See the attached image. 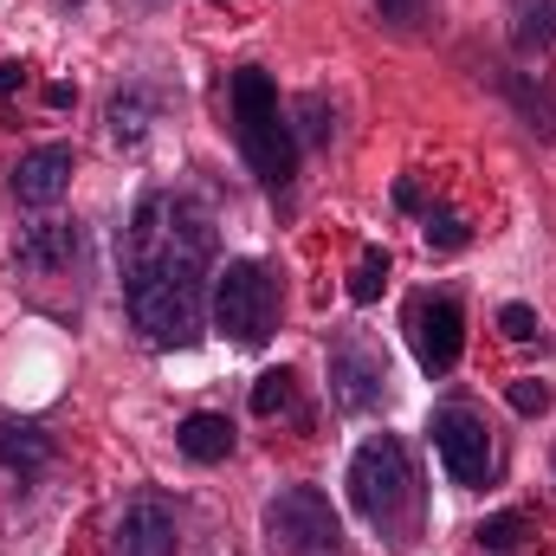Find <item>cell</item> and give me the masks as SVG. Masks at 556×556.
Wrapping results in <instances>:
<instances>
[{"mask_svg":"<svg viewBox=\"0 0 556 556\" xmlns=\"http://www.w3.org/2000/svg\"><path fill=\"white\" fill-rule=\"evenodd\" d=\"M214 260V227L188 194H142L130 220L124 298L130 324L155 350H188L201 337V278Z\"/></svg>","mask_w":556,"mask_h":556,"instance_id":"6da1fadb","label":"cell"},{"mask_svg":"<svg viewBox=\"0 0 556 556\" xmlns=\"http://www.w3.org/2000/svg\"><path fill=\"white\" fill-rule=\"evenodd\" d=\"M233 111H240V149H247L253 175H260L266 188H285L291 168H298V142H291V124H285V111H278L273 78H266L260 65H247V72L233 78Z\"/></svg>","mask_w":556,"mask_h":556,"instance_id":"7a4b0ae2","label":"cell"},{"mask_svg":"<svg viewBox=\"0 0 556 556\" xmlns=\"http://www.w3.org/2000/svg\"><path fill=\"white\" fill-rule=\"evenodd\" d=\"M350 505L376 525V531H395L402 511L415 505V472H408V453L395 433H376L356 446L350 459Z\"/></svg>","mask_w":556,"mask_h":556,"instance_id":"3957f363","label":"cell"},{"mask_svg":"<svg viewBox=\"0 0 556 556\" xmlns=\"http://www.w3.org/2000/svg\"><path fill=\"white\" fill-rule=\"evenodd\" d=\"M273 317H278V291H273V278H266V266L233 260L227 273L214 278V324H220L233 343L260 350V343L273 337Z\"/></svg>","mask_w":556,"mask_h":556,"instance_id":"277c9868","label":"cell"},{"mask_svg":"<svg viewBox=\"0 0 556 556\" xmlns=\"http://www.w3.org/2000/svg\"><path fill=\"white\" fill-rule=\"evenodd\" d=\"M266 531H273V544L285 556H337V544H343V525H337V511H330V498L317 485L278 492L266 505Z\"/></svg>","mask_w":556,"mask_h":556,"instance_id":"5b68a950","label":"cell"},{"mask_svg":"<svg viewBox=\"0 0 556 556\" xmlns=\"http://www.w3.org/2000/svg\"><path fill=\"white\" fill-rule=\"evenodd\" d=\"M427 433H433V446H440L453 485H485V479H492V433H485V415H479V408L446 402V408H433V427H427Z\"/></svg>","mask_w":556,"mask_h":556,"instance_id":"8992f818","label":"cell"},{"mask_svg":"<svg viewBox=\"0 0 556 556\" xmlns=\"http://www.w3.org/2000/svg\"><path fill=\"white\" fill-rule=\"evenodd\" d=\"M408 337H415V363L427 376H446L459 363V343H466V324H459V304L453 298H415L408 304Z\"/></svg>","mask_w":556,"mask_h":556,"instance_id":"52a82bcc","label":"cell"},{"mask_svg":"<svg viewBox=\"0 0 556 556\" xmlns=\"http://www.w3.org/2000/svg\"><path fill=\"white\" fill-rule=\"evenodd\" d=\"M117 556H175V511L162 498H137L117 518Z\"/></svg>","mask_w":556,"mask_h":556,"instance_id":"ba28073f","label":"cell"},{"mask_svg":"<svg viewBox=\"0 0 556 556\" xmlns=\"http://www.w3.org/2000/svg\"><path fill=\"white\" fill-rule=\"evenodd\" d=\"M65 181H72V149L46 142V149L20 155V168H13V201H20V207H52V201L65 194Z\"/></svg>","mask_w":556,"mask_h":556,"instance_id":"9c48e42d","label":"cell"},{"mask_svg":"<svg viewBox=\"0 0 556 556\" xmlns=\"http://www.w3.org/2000/svg\"><path fill=\"white\" fill-rule=\"evenodd\" d=\"M382 363L369 356V350H337L330 356V389H337V402L343 408H369V402H382Z\"/></svg>","mask_w":556,"mask_h":556,"instance_id":"30bf717a","label":"cell"},{"mask_svg":"<svg viewBox=\"0 0 556 556\" xmlns=\"http://www.w3.org/2000/svg\"><path fill=\"white\" fill-rule=\"evenodd\" d=\"M46 459H52V440H46L33 420H0V466H7V472L33 479Z\"/></svg>","mask_w":556,"mask_h":556,"instance_id":"8fae6325","label":"cell"},{"mask_svg":"<svg viewBox=\"0 0 556 556\" xmlns=\"http://www.w3.org/2000/svg\"><path fill=\"white\" fill-rule=\"evenodd\" d=\"M72 253H78V227H33L20 240V266L26 273H59V266H72Z\"/></svg>","mask_w":556,"mask_h":556,"instance_id":"7c38bea8","label":"cell"},{"mask_svg":"<svg viewBox=\"0 0 556 556\" xmlns=\"http://www.w3.org/2000/svg\"><path fill=\"white\" fill-rule=\"evenodd\" d=\"M175 440H181V453L201 459V466H214V459L233 453V427H227V415H188Z\"/></svg>","mask_w":556,"mask_h":556,"instance_id":"4fadbf2b","label":"cell"},{"mask_svg":"<svg viewBox=\"0 0 556 556\" xmlns=\"http://www.w3.org/2000/svg\"><path fill=\"white\" fill-rule=\"evenodd\" d=\"M511 39L525 46V52H538V46H551L556 39V0H511Z\"/></svg>","mask_w":556,"mask_h":556,"instance_id":"5bb4252c","label":"cell"},{"mask_svg":"<svg viewBox=\"0 0 556 556\" xmlns=\"http://www.w3.org/2000/svg\"><path fill=\"white\" fill-rule=\"evenodd\" d=\"M382 285H389V253H363V260H356V278H350V298L369 304Z\"/></svg>","mask_w":556,"mask_h":556,"instance_id":"9a60e30c","label":"cell"},{"mask_svg":"<svg viewBox=\"0 0 556 556\" xmlns=\"http://www.w3.org/2000/svg\"><path fill=\"white\" fill-rule=\"evenodd\" d=\"M253 408H260V415L291 408V376H285V369H266V376H260V389H253Z\"/></svg>","mask_w":556,"mask_h":556,"instance_id":"2e32d148","label":"cell"},{"mask_svg":"<svg viewBox=\"0 0 556 556\" xmlns=\"http://www.w3.org/2000/svg\"><path fill=\"white\" fill-rule=\"evenodd\" d=\"M498 324H505V337H511V343H531V337H538V311H531V304H505V311H498Z\"/></svg>","mask_w":556,"mask_h":556,"instance_id":"e0dca14e","label":"cell"},{"mask_svg":"<svg viewBox=\"0 0 556 556\" xmlns=\"http://www.w3.org/2000/svg\"><path fill=\"white\" fill-rule=\"evenodd\" d=\"M511 408L518 415H544L551 408V389L544 382H511Z\"/></svg>","mask_w":556,"mask_h":556,"instance_id":"ac0fdd59","label":"cell"},{"mask_svg":"<svg viewBox=\"0 0 556 556\" xmlns=\"http://www.w3.org/2000/svg\"><path fill=\"white\" fill-rule=\"evenodd\" d=\"M420 7H427V0H376V13H382V20H395V26H415Z\"/></svg>","mask_w":556,"mask_h":556,"instance_id":"d6986e66","label":"cell"},{"mask_svg":"<svg viewBox=\"0 0 556 556\" xmlns=\"http://www.w3.org/2000/svg\"><path fill=\"white\" fill-rule=\"evenodd\" d=\"M479 544H492V551H505V544H518V518H492V525L479 531Z\"/></svg>","mask_w":556,"mask_h":556,"instance_id":"ffe728a7","label":"cell"}]
</instances>
